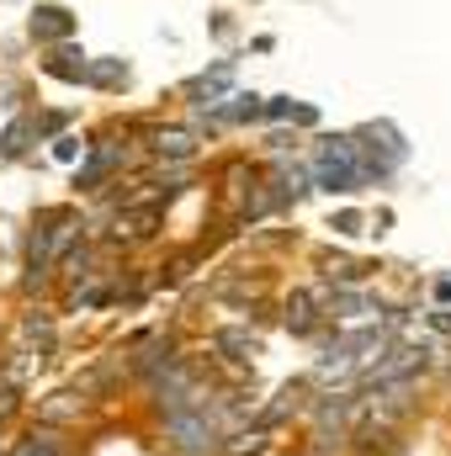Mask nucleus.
<instances>
[{
    "label": "nucleus",
    "instance_id": "obj_1",
    "mask_svg": "<svg viewBox=\"0 0 451 456\" xmlns=\"http://www.w3.org/2000/svg\"><path fill=\"white\" fill-rule=\"evenodd\" d=\"M314 181L324 191H356V181H361V149H356V138H324L319 143Z\"/></svg>",
    "mask_w": 451,
    "mask_h": 456
},
{
    "label": "nucleus",
    "instance_id": "obj_2",
    "mask_svg": "<svg viewBox=\"0 0 451 456\" xmlns=\"http://www.w3.org/2000/svg\"><path fill=\"white\" fill-rule=\"evenodd\" d=\"M70 239H75V218H70V213H48L43 228H32V244H27V255H32V281L70 249Z\"/></svg>",
    "mask_w": 451,
    "mask_h": 456
},
{
    "label": "nucleus",
    "instance_id": "obj_3",
    "mask_svg": "<svg viewBox=\"0 0 451 456\" xmlns=\"http://www.w3.org/2000/svg\"><path fill=\"white\" fill-rule=\"evenodd\" d=\"M170 441L186 456H202V452H213L218 425L208 419V409H186V414H170Z\"/></svg>",
    "mask_w": 451,
    "mask_h": 456
},
{
    "label": "nucleus",
    "instance_id": "obj_4",
    "mask_svg": "<svg viewBox=\"0 0 451 456\" xmlns=\"http://www.w3.org/2000/svg\"><path fill=\"white\" fill-rule=\"evenodd\" d=\"M425 355H430L425 345H404V350H388L382 361H372V366H366V382H372V387H382V382H404L409 371H420V366H425Z\"/></svg>",
    "mask_w": 451,
    "mask_h": 456
},
{
    "label": "nucleus",
    "instance_id": "obj_5",
    "mask_svg": "<svg viewBox=\"0 0 451 456\" xmlns=\"http://www.w3.org/2000/svg\"><path fill=\"white\" fill-rule=\"evenodd\" d=\"M27 27H32V37H37V43H64V37L75 32V16H70L64 5H37Z\"/></svg>",
    "mask_w": 451,
    "mask_h": 456
},
{
    "label": "nucleus",
    "instance_id": "obj_6",
    "mask_svg": "<svg viewBox=\"0 0 451 456\" xmlns=\"http://www.w3.org/2000/svg\"><path fill=\"white\" fill-rule=\"evenodd\" d=\"M228 80H234V64H213V75H202V80H192V102L208 112V107H218V96L228 91Z\"/></svg>",
    "mask_w": 451,
    "mask_h": 456
},
{
    "label": "nucleus",
    "instance_id": "obj_7",
    "mask_svg": "<svg viewBox=\"0 0 451 456\" xmlns=\"http://www.w3.org/2000/svg\"><path fill=\"white\" fill-rule=\"evenodd\" d=\"M160 224V208L149 202V208H122L117 213V239H149Z\"/></svg>",
    "mask_w": 451,
    "mask_h": 456
},
{
    "label": "nucleus",
    "instance_id": "obj_8",
    "mask_svg": "<svg viewBox=\"0 0 451 456\" xmlns=\"http://www.w3.org/2000/svg\"><path fill=\"white\" fill-rule=\"evenodd\" d=\"M314 319H319V303H314L308 292H292V297H287V330H292V335H308Z\"/></svg>",
    "mask_w": 451,
    "mask_h": 456
},
{
    "label": "nucleus",
    "instance_id": "obj_9",
    "mask_svg": "<svg viewBox=\"0 0 451 456\" xmlns=\"http://www.w3.org/2000/svg\"><path fill=\"white\" fill-rule=\"evenodd\" d=\"M86 69H91V59L75 53V48H59V53L48 59V75H53V80H86Z\"/></svg>",
    "mask_w": 451,
    "mask_h": 456
},
{
    "label": "nucleus",
    "instance_id": "obj_10",
    "mask_svg": "<svg viewBox=\"0 0 451 456\" xmlns=\"http://www.w3.org/2000/svg\"><path fill=\"white\" fill-rule=\"evenodd\" d=\"M154 149L170 154V159H186V154L197 149V138H192L186 127H154Z\"/></svg>",
    "mask_w": 451,
    "mask_h": 456
},
{
    "label": "nucleus",
    "instance_id": "obj_11",
    "mask_svg": "<svg viewBox=\"0 0 451 456\" xmlns=\"http://www.w3.org/2000/svg\"><path fill=\"white\" fill-rule=\"evenodd\" d=\"M213 345L224 350L228 361H250V355H255V335H244V330H218Z\"/></svg>",
    "mask_w": 451,
    "mask_h": 456
},
{
    "label": "nucleus",
    "instance_id": "obj_12",
    "mask_svg": "<svg viewBox=\"0 0 451 456\" xmlns=\"http://www.w3.org/2000/svg\"><path fill=\"white\" fill-rule=\"evenodd\" d=\"M117 159H122V149H112V138H107V143H102V149H96V154H91V165H86V170H80V186H96V181H102V175H107V170H112Z\"/></svg>",
    "mask_w": 451,
    "mask_h": 456
},
{
    "label": "nucleus",
    "instance_id": "obj_13",
    "mask_svg": "<svg viewBox=\"0 0 451 456\" xmlns=\"http://www.w3.org/2000/svg\"><path fill=\"white\" fill-rule=\"evenodd\" d=\"M86 80H96L102 91H112V86L127 80V64H122V59H102V64H91V69H86Z\"/></svg>",
    "mask_w": 451,
    "mask_h": 456
},
{
    "label": "nucleus",
    "instance_id": "obj_14",
    "mask_svg": "<svg viewBox=\"0 0 451 456\" xmlns=\"http://www.w3.org/2000/svg\"><path fill=\"white\" fill-rule=\"evenodd\" d=\"M266 107H260V96H234V107H224V117H234V122H250V117H260Z\"/></svg>",
    "mask_w": 451,
    "mask_h": 456
},
{
    "label": "nucleus",
    "instance_id": "obj_15",
    "mask_svg": "<svg viewBox=\"0 0 451 456\" xmlns=\"http://www.w3.org/2000/svg\"><path fill=\"white\" fill-rule=\"evenodd\" d=\"M27 138H32V122H27V117H21V122H11V127H5V154H21V149H27Z\"/></svg>",
    "mask_w": 451,
    "mask_h": 456
},
{
    "label": "nucleus",
    "instance_id": "obj_16",
    "mask_svg": "<svg viewBox=\"0 0 451 456\" xmlns=\"http://www.w3.org/2000/svg\"><path fill=\"white\" fill-rule=\"evenodd\" d=\"M16 456H59V441H53V436H32Z\"/></svg>",
    "mask_w": 451,
    "mask_h": 456
},
{
    "label": "nucleus",
    "instance_id": "obj_17",
    "mask_svg": "<svg viewBox=\"0 0 451 456\" xmlns=\"http://www.w3.org/2000/svg\"><path fill=\"white\" fill-rule=\"evenodd\" d=\"M324 276H330V281H361V265H350V260H330Z\"/></svg>",
    "mask_w": 451,
    "mask_h": 456
},
{
    "label": "nucleus",
    "instance_id": "obj_18",
    "mask_svg": "<svg viewBox=\"0 0 451 456\" xmlns=\"http://www.w3.org/2000/svg\"><path fill=\"white\" fill-rule=\"evenodd\" d=\"M75 393H59L53 403H43V419H64V414H75V403H70Z\"/></svg>",
    "mask_w": 451,
    "mask_h": 456
},
{
    "label": "nucleus",
    "instance_id": "obj_19",
    "mask_svg": "<svg viewBox=\"0 0 451 456\" xmlns=\"http://www.w3.org/2000/svg\"><path fill=\"white\" fill-rule=\"evenodd\" d=\"M11 409H16V387H11V382H0V419H5Z\"/></svg>",
    "mask_w": 451,
    "mask_h": 456
},
{
    "label": "nucleus",
    "instance_id": "obj_20",
    "mask_svg": "<svg viewBox=\"0 0 451 456\" xmlns=\"http://www.w3.org/2000/svg\"><path fill=\"white\" fill-rule=\"evenodd\" d=\"M53 154H59V159H75V154H80V143H75V138H59V149H53Z\"/></svg>",
    "mask_w": 451,
    "mask_h": 456
},
{
    "label": "nucleus",
    "instance_id": "obj_21",
    "mask_svg": "<svg viewBox=\"0 0 451 456\" xmlns=\"http://www.w3.org/2000/svg\"><path fill=\"white\" fill-rule=\"evenodd\" d=\"M335 228H340V233H361V218H356V213H345V218H335Z\"/></svg>",
    "mask_w": 451,
    "mask_h": 456
},
{
    "label": "nucleus",
    "instance_id": "obj_22",
    "mask_svg": "<svg viewBox=\"0 0 451 456\" xmlns=\"http://www.w3.org/2000/svg\"><path fill=\"white\" fill-rule=\"evenodd\" d=\"M436 324H441V330H451V314H436Z\"/></svg>",
    "mask_w": 451,
    "mask_h": 456
}]
</instances>
